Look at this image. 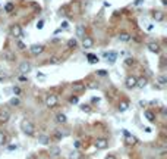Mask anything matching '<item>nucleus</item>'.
Returning a JSON list of instances; mask_svg holds the SVG:
<instances>
[{
	"instance_id": "1",
	"label": "nucleus",
	"mask_w": 167,
	"mask_h": 159,
	"mask_svg": "<svg viewBox=\"0 0 167 159\" xmlns=\"http://www.w3.org/2000/svg\"><path fill=\"white\" fill-rule=\"evenodd\" d=\"M21 130H22L23 134H27V136H30V137L35 136V127L32 125V122H30L27 119H23L21 122Z\"/></svg>"
},
{
	"instance_id": "2",
	"label": "nucleus",
	"mask_w": 167,
	"mask_h": 159,
	"mask_svg": "<svg viewBox=\"0 0 167 159\" xmlns=\"http://www.w3.org/2000/svg\"><path fill=\"white\" fill-rule=\"evenodd\" d=\"M44 102H46L47 108L53 109V108H56V106H57L59 99H57V96H56V94H48V96L46 97V99H44Z\"/></svg>"
},
{
	"instance_id": "3",
	"label": "nucleus",
	"mask_w": 167,
	"mask_h": 159,
	"mask_svg": "<svg viewBox=\"0 0 167 159\" xmlns=\"http://www.w3.org/2000/svg\"><path fill=\"white\" fill-rule=\"evenodd\" d=\"M123 137H125V143L129 144V146H133V144L138 143V139L135 136H132V134L129 131H126V130H123Z\"/></svg>"
},
{
	"instance_id": "4",
	"label": "nucleus",
	"mask_w": 167,
	"mask_h": 159,
	"mask_svg": "<svg viewBox=\"0 0 167 159\" xmlns=\"http://www.w3.org/2000/svg\"><path fill=\"white\" fill-rule=\"evenodd\" d=\"M125 85L127 89H135L136 87V77L135 75H127L125 80Z\"/></svg>"
},
{
	"instance_id": "5",
	"label": "nucleus",
	"mask_w": 167,
	"mask_h": 159,
	"mask_svg": "<svg viewBox=\"0 0 167 159\" xmlns=\"http://www.w3.org/2000/svg\"><path fill=\"white\" fill-rule=\"evenodd\" d=\"M10 34L13 35V37H21L22 35V27L21 25H18V24H13V25L10 27Z\"/></svg>"
},
{
	"instance_id": "6",
	"label": "nucleus",
	"mask_w": 167,
	"mask_h": 159,
	"mask_svg": "<svg viewBox=\"0 0 167 159\" xmlns=\"http://www.w3.org/2000/svg\"><path fill=\"white\" fill-rule=\"evenodd\" d=\"M9 119H10V112L7 109H2L0 111V124H6V122H9Z\"/></svg>"
},
{
	"instance_id": "7",
	"label": "nucleus",
	"mask_w": 167,
	"mask_h": 159,
	"mask_svg": "<svg viewBox=\"0 0 167 159\" xmlns=\"http://www.w3.org/2000/svg\"><path fill=\"white\" fill-rule=\"evenodd\" d=\"M106 58V60L109 64H114L116 62V59H117V53L116 52H104V55H103Z\"/></svg>"
},
{
	"instance_id": "8",
	"label": "nucleus",
	"mask_w": 167,
	"mask_h": 159,
	"mask_svg": "<svg viewBox=\"0 0 167 159\" xmlns=\"http://www.w3.org/2000/svg\"><path fill=\"white\" fill-rule=\"evenodd\" d=\"M147 47H148V50H150L151 53H156V55H157V53H160V52H161L160 44H158V43H156V41L148 43V46H147Z\"/></svg>"
},
{
	"instance_id": "9",
	"label": "nucleus",
	"mask_w": 167,
	"mask_h": 159,
	"mask_svg": "<svg viewBox=\"0 0 167 159\" xmlns=\"http://www.w3.org/2000/svg\"><path fill=\"white\" fill-rule=\"evenodd\" d=\"M30 52H31L32 55H41V53L44 52V46H43V44H32V46L30 47Z\"/></svg>"
},
{
	"instance_id": "10",
	"label": "nucleus",
	"mask_w": 167,
	"mask_h": 159,
	"mask_svg": "<svg viewBox=\"0 0 167 159\" xmlns=\"http://www.w3.org/2000/svg\"><path fill=\"white\" fill-rule=\"evenodd\" d=\"M31 69H32V66H31L30 62H22V64H19V71L22 72L23 75H27Z\"/></svg>"
},
{
	"instance_id": "11",
	"label": "nucleus",
	"mask_w": 167,
	"mask_h": 159,
	"mask_svg": "<svg viewBox=\"0 0 167 159\" xmlns=\"http://www.w3.org/2000/svg\"><path fill=\"white\" fill-rule=\"evenodd\" d=\"M107 146H109V141H107L106 139L98 137V139L95 140V147H97V149H106Z\"/></svg>"
},
{
	"instance_id": "12",
	"label": "nucleus",
	"mask_w": 167,
	"mask_h": 159,
	"mask_svg": "<svg viewBox=\"0 0 167 159\" xmlns=\"http://www.w3.org/2000/svg\"><path fill=\"white\" fill-rule=\"evenodd\" d=\"M82 46H84V49H91V47L94 46L93 37H84V39H82Z\"/></svg>"
},
{
	"instance_id": "13",
	"label": "nucleus",
	"mask_w": 167,
	"mask_h": 159,
	"mask_svg": "<svg viewBox=\"0 0 167 159\" xmlns=\"http://www.w3.org/2000/svg\"><path fill=\"white\" fill-rule=\"evenodd\" d=\"M38 143L43 144V146H48L50 144V137L47 136V134H40V136H38Z\"/></svg>"
},
{
	"instance_id": "14",
	"label": "nucleus",
	"mask_w": 167,
	"mask_h": 159,
	"mask_svg": "<svg viewBox=\"0 0 167 159\" xmlns=\"http://www.w3.org/2000/svg\"><path fill=\"white\" fill-rule=\"evenodd\" d=\"M148 84V78L147 77H139V78H136V87H139V89H144L145 85Z\"/></svg>"
},
{
	"instance_id": "15",
	"label": "nucleus",
	"mask_w": 167,
	"mask_h": 159,
	"mask_svg": "<svg viewBox=\"0 0 167 159\" xmlns=\"http://www.w3.org/2000/svg\"><path fill=\"white\" fill-rule=\"evenodd\" d=\"M127 109H129V102H127L126 99H122V100L119 102V111H120V112H126Z\"/></svg>"
},
{
	"instance_id": "16",
	"label": "nucleus",
	"mask_w": 167,
	"mask_h": 159,
	"mask_svg": "<svg viewBox=\"0 0 167 159\" xmlns=\"http://www.w3.org/2000/svg\"><path fill=\"white\" fill-rule=\"evenodd\" d=\"M152 19L157 21V22H161L164 19V14H163V12H160V10H154L152 12Z\"/></svg>"
},
{
	"instance_id": "17",
	"label": "nucleus",
	"mask_w": 167,
	"mask_h": 159,
	"mask_svg": "<svg viewBox=\"0 0 167 159\" xmlns=\"http://www.w3.org/2000/svg\"><path fill=\"white\" fill-rule=\"evenodd\" d=\"M157 83H158V89H163L164 85L167 84V77H166L164 74H160V75L157 77Z\"/></svg>"
},
{
	"instance_id": "18",
	"label": "nucleus",
	"mask_w": 167,
	"mask_h": 159,
	"mask_svg": "<svg viewBox=\"0 0 167 159\" xmlns=\"http://www.w3.org/2000/svg\"><path fill=\"white\" fill-rule=\"evenodd\" d=\"M119 40L123 41V43H127V41L131 40V34H129V32H126V31H122V32L119 34Z\"/></svg>"
},
{
	"instance_id": "19",
	"label": "nucleus",
	"mask_w": 167,
	"mask_h": 159,
	"mask_svg": "<svg viewBox=\"0 0 167 159\" xmlns=\"http://www.w3.org/2000/svg\"><path fill=\"white\" fill-rule=\"evenodd\" d=\"M56 122H57V124H66V122H68V118H66V115L65 114H57L56 115Z\"/></svg>"
},
{
	"instance_id": "20",
	"label": "nucleus",
	"mask_w": 167,
	"mask_h": 159,
	"mask_svg": "<svg viewBox=\"0 0 167 159\" xmlns=\"http://www.w3.org/2000/svg\"><path fill=\"white\" fill-rule=\"evenodd\" d=\"M76 35H78L79 39L85 37V27L84 25H78V27H76Z\"/></svg>"
},
{
	"instance_id": "21",
	"label": "nucleus",
	"mask_w": 167,
	"mask_h": 159,
	"mask_svg": "<svg viewBox=\"0 0 167 159\" xmlns=\"http://www.w3.org/2000/svg\"><path fill=\"white\" fill-rule=\"evenodd\" d=\"M144 115H145V118H147L150 122H154V121H156V114H154L152 111H145Z\"/></svg>"
},
{
	"instance_id": "22",
	"label": "nucleus",
	"mask_w": 167,
	"mask_h": 159,
	"mask_svg": "<svg viewBox=\"0 0 167 159\" xmlns=\"http://www.w3.org/2000/svg\"><path fill=\"white\" fill-rule=\"evenodd\" d=\"M59 155H60V149H59V147H56V146L50 147V156H51V158H56V156H59Z\"/></svg>"
},
{
	"instance_id": "23",
	"label": "nucleus",
	"mask_w": 167,
	"mask_h": 159,
	"mask_svg": "<svg viewBox=\"0 0 167 159\" xmlns=\"http://www.w3.org/2000/svg\"><path fill=\"white\" fill-rule=\"evenodd\" d=\"M87 59H88L89 64H97V62H98V58H97L95 55H93V53H88V55H87Z\"/></svg>"
},
{
	"instance_id": "24",
	"label": "nucleus",
	"mask_w": 167,
	"mask_h": 159,
	"mask_svg": "<svg viewBox=\"0 0 167 159\" xmlns=\"http://www.w3.org/2000/svg\"><path fill=\"white\" fill-rule=\"evenodd\" d=\"M76 46H78V40H76V39H70V40L68 41V47H69V49H75Z\"/></svg>"
},
{
	"instance_id": "25",
	"label": "nucleus",
	"mask_w": 167,
	"mask_h": 159,
	"mask_svg": "<svg viewBox=\"0 0 167 159\" xmlns=\"http://www.w3.org/2000/svg\"><path fill=\"white\" fill-rule=\"evenodd\" d=\"M9 103H10V106H18V105L21 103V100H19V97H16V96H15V97H12V99H10V102H9Z\"/></svg>"
},
{
	"instance_id": "26",
	"label": "nucleus",
	"mask_w": 167,
	"mask_h": 159,
	"mask_svg": "<svg viewBox=\"0 0 167 159\" xmlns=\"http://www.w3.org/2000/svg\"><path fill=\"white\" fill-rule=\"evenodd\" d=\"M6 144V133L0 131V146H5Z\"/></svg>"
},
{
	"instance_id": "27",
	"label": "nucleus",
	"mask_w": 167,
	"mask_h": 159,
	"mask_svg": "<svg viewBox=\"0 0 167 159\" xmlns=\"http://www.w3.org/2000/svg\"><path fill=\"white\" fill-rule=\"evenodd\" d=\"M69 103H70V105H78V103H79V99H78V96H70V99H69Z\"/></svg>"
},
{
	"instance_id": "28",
	"label": "nucleus",
	"mask_w": 167,
	"mask_h": 159,
	"mask_svg": "<svg viewBox=\"0 0 167 159\" xmlns=\"http://www.w3.org/2000/svg\"><path fill=\"white\" fill-rule=\"evenodd\" d=\"M13 9H15V5H13V3H7V5L5 6V10L7 12V14H10V12L13 10Z\"/></svg>"
},
{
	"instance_id": "29",
	"label": "nucleus",
	"mask_w": 167,
	"mask_h": 159,
	"mask_svg": "<svg viewBox=\"0 0 167 159\" xmlns=\"http://www.w3.org/2000/svg\"><path fill=\"white\" fill-rule=\"evenodd\" d=\"M12 91H13V94L18 97V96L21 94V91H22V90H21V87H19V85H15V87H12Z\"/></svg>"
},
{
	"instance_id": "30",
	"label": "nucleus",
	"mask_w": 167,
	"mask_h": 159,
	"mask_svg": "<svg viewBox=\"0 0 167 159\" xmlns=\"http://www.w3.org/2000/svg\"><path fill=\"white\" fill-rule=\"evenodd\" d=\"M125 64H126L127 66H132V65L135 64V59H133V58H126V59H125Z\"/></svg>"
},
{
	"instance_id": "31",
	"label": "nucleus",
	"mask_w": 167,
	"mask_h": 159,
	"mask_svg": "<svg viewBox=\"0 0 167 159\" xmlns=\"http://www.w3.org/2000/svg\"><path fill=\"white\" fill-rule=\"evenodd\" d=\"M48 62H50V64H53V65H59V64H60V59L56 58V56H53V58H50Z\"/></svg>"
},
{
	"instance_id": "32",
	"label": "nucleus",
	"mask_w": 167,
	"mask_h": 159,
	"mask_svg": "<svg viewBox=\"0 0 167 159\" xmlns=\"http://www.w3.org/2000/svg\"><path fill=\"white\" fill-rule=\"evenodd\" d=\"M69 159H81V155H79L78 152H72V153L69 155Z\"/></svg>"
},
{
	"instance_id": "33",
	"label": "nucleus",
	"mask_w": 167,
	"mask_h": 159,
	"mask_svg": "<svg viewBox=\"0 0 167 159\" xmlns=\"http://www.w3.org/2000/svg\"><path fill=\"white\" fill-rule=\"evenodd\" d=\"M37 80L38 81H46V74H43V72H38V74H37Z\"/></svg>"
},
{
	"instance_id": "34",
	"label": "nucleus",
	"mask_w": 167,
	"mask_h": 159,
	"mask_svg": "<svg viewBox=\"0 0 167 159\" xmlns=\"http://www.w3.org/2000/svg\"><path fill=\"white\" fill-rule=\"evenodd\" d=\"M81 111L88 114V112H91V108H89V105H82V106H81Z\"/></svg>"
},
{
	"instance_id": "35",
	"label": "nucleus",
	"mask_w": 167,
	"mask_h": 159,
	"mask_svg": "<svg viewBox=\"0 0 167 159\" xmlns=\"http://www.w3.org/2000/svg\"><path fill=\"white\" fill-rule=\"evenodd\" d=\"M97 75H98V77H106V75H107V71H106V69H98V71H97Z\"/></svg>"
},
{
	"instance_id": "36",
	"label": "nucleus",
	"mask_w": 167,
	"mask_h": 159,
	"mask_svg": "<svg viewBox=\"0 0 167 159\" xmlns=\"http://www.w3.org/2000/svg\"><path fill=\"white\" fill-rule=\"evenodd\" d=\"M62 137H63V133H62V131H59V130L54 131V139H56V140H60Z\"/></svg>"
},
{
	"instance_id": "37",
	"label": "nucleus",
	"mask_w": 167,
	"mask_h": 159,
	"mask_svg": "<svg viewBox=\"0 0 167 159\" xmlns=\"http://www.w3.org/2000/svg\"><path fill=\"white\" fill-rule=\"evenodd\" d=\"M18 80H19L21 83H27V81H28V77L22 74V75H19V77H18Z\"/></svg>"
},
{
	"instance_id": "38",
	"label": "nucleus",
	"mask_w": 167,
	"mask_h": 159,
	"mask_svg": "<svg viewBox=\"0 0 167 159\" xmlns=\"http://www.w3.org/2000/svg\"><path fill=\"white\" fill-rule=\"evenodd\" d=\"M16 149H18L16 144H9V146H7V150H9V152H13V150H16Z\"/></svg>"
},
{
	"instance_id": "39",
	"label": "nucleus",
	"mask_w": 167,
	"mask_h": 159,
	"mask_svg": "<svg viewBox=\"0 0 167 159\" xmlns=\"http://www.w3.org/2000/svg\"><path fill=\"white\" fill-rule=\"evenodd\" d=\"M5 58H6L7 60H15V56L12 55V53H5Z\"/></svg>"
},
{
	"instance_id": "40",
	"label": "nucleus",
	"mask_w": 167,
	"mask_h": 159,
	"mask_svg": "<svg viewBox=\"0 0 167 159\" xmlns=\"http://www.w3.org/2000/svg\"><path fill=\"white\" fill-rule=\"evenodd\" d=\"M75 90H76V91H82V90H84V85L76 84V85H75Z\"/></svg>"
},
{
	"instance_id": "41",
	"label": "nucleus",
	"mask_w": 167,
	"mask_h": 159,
	"mask_svg": "<svg viewBox=\"0 0 167 159\" xmlns=\"http://www.w3.org/2000/svg\"><path fill=\"white\" fill-rule=\"evenodd\" d=\"M43 27H44V21H40V22L37 24V28H38V30H41Z\"/></svg>"
},
{
	"instance_id": "42",
	"label": "nucleus",
	"mask_w": 167,
	"mask_h": 159,
	"mask_svg": "<svg viewBox=\"0 0 167 159\" xmlns=\"http://www.w3.org/2000/svg\"><path fill=\"white\" fill-rule=\"evenodd\" d=\"M73 146H75V149H79V147H81V141H79V140H76V141L73 143Z\"/></svg>"
},
{
	"instance_id": "43",
	"label": "nucleus",
	"mask_w": 167,
	"mask_h": 159,
	"mask_svg": "<svg viewBox=\"0 0 167 159\" xmlns=\"http://www.w3.org/2000/svg\"><path fill=\"white\" fill-rule=\"evenodd\" d=\"M91 102H93V103H100V97H95V96H94L93 99H91Z\"/></svg>"
},
{
	"instance_id": "44",
	"label": "nucleus",
	"mask_w": 167,
	"mask_h": 159,
	"mask_svg": "<svg viewBox=\"0 0 167 159\" xmlns=\"http://www.w3.org/2000/svg\"><path fill=\"white\" fill-rule=\"evenodd\" d=\"M18 47H19V49H25L27 46H25V44H23L22 41H19V40H18Z\"/></svg>"
},
{
	"instance_id": "45",
	"label": "nucleus",
	"mask_w": 167,
	"mask_h": 159,
	"mask_svg": "<svg viewBox=\"0 0 167 159\" xmlns=\"http://www.w3.org/2000/svg\"><path fill=\"white\" fill-rule=\"evenodd\" d=\"M104 159H116V156H114V155H107Z\"/></svg>"
},
{
	"instance_id": "46",
	"label": "nucleus",
	"mask_w": 167,
	"mask_h": 159,
	"mask_svg": "<svg viewBox=\"0 0 167 159\" xmlns=\"http://www.w3.org/2000/svg\"><path fill=\"white\" fill-rule=\"evenodd\" d=\"M141 2H142V0H136V2H135L133 5H135V6H139V3H141Z\"/></svg>"
},
{
	"instance_id": "47",
	"label": "nucleus",
	"mask_w": 167,
	"mask_h": 159,
	"mask_svg": "<svg viewBox=\"0 0 167 159\" xmlns=\"http://www.w3.org/2000/svg\"><path fill=\"white\" fill-rule=\"evenodd\" d=\"M161 3H163V6H167V0H161Z\"/></svg>"
},
{
	"instance_id": "48",
	"label": "nucleus",
	"mask_w": 167,
	"mask_h": 159,
	"mask_svg": "<svg viewBox=\"0 0 167 159\" xmlns=\"http://www.w3.org/2000/svg\"><path fill=\"white\" fill-rule=\"evenodd\" d=\"M147 159H154V158H147Z\"/></svg>"
}]
</instances>
